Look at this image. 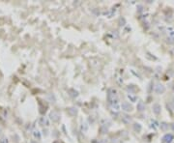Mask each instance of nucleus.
Masks as SVG:
<instances>
[{
    "mask_svg": "<svg viewBox=\"0 0 174 143\" xmlns=\"http://www.w3.org/2000/svg\"><path fill=\"white\" fill-rule=\"evenodd\" d=\"M107 101L109 103V104H113L114 102L118 101L117 98V91L115 89H109L108 90V94H107Z\"/></svg>",
    "mask_w": 174,
    "mask_h": 143,
    "instance_id": "nucleus-1",
    "label": "nucleus"
},
{
    "mask_svg": "<svg viewBox=\"0 0 174 143\" xmlns=\"http://www.w3.org/2000/svg\"><path fill=\"white\" fill-rule=\"evenodd\" d=\"M60 117H61V116H60L59 112H57V111H55V110H53V111H51V112L49 113V119H50L52 122H54V123L59 122Z\"/></svg>",
    "mask_w": 174,
    "mask_h": 143,
    "instance_id": "nucleus-2",
    "label": "nucleus"
},
{
    "mask_svg": "<svg viewBox=\"0 0 174 143\" xmlns=\"http://www.w3.org/2000/svg\"><path fill=\"white\" fill-rule=\"evenodd\" d=\"M121 108L122 110H124L125 112H131L133 110V105L130 104L128 102H123L121 104Z\"/></svg>",
    "mask_w": 174,
    "mask_h": 143,
    "instance_id": "nucleus-3",
    "label": "nucleus"
},
{
    "mask_svg": "<svg viewBox=\"0 0 174 143\" xmlns=\"http://www.w3.org/2000/svg\"><path fill=\"white\" fill-rule=\"evenodd\" d=\"M155 92L159 95L161 94H163L165 92V87L162 85V84H157L156 87H155Z\"/></svg>",
    "mask_w": 174,
    "mask_h": 143,
    "instance_id": "nucleus-4",
    "label": "nucleus"
},
{
    "mask_svg": "<svg viewBox=\"0 0 174 143\" xmlns=\"http://www.w3.org/2000/svg\"><path fill=\"white\" fill-rule=\"evenodd\" d=\"M152 110H153V112H154L156 115H159V114L161 113V104H154L153 106H152Z\"/></svg>",
    "mask_w": 174,
    "mask_h": 143,
    "instance_id": "nucleus-5",
    "label": "nucleus"
},
{
    "mask_svg": "<svg viewBox=\"0 0 174 143\" xmlns=\"http://www.w3.org/2000/svg\"><path fill=\"white\" fill-rule=\"evenodd\" d=\"M173 138H174L173 134H171V133H166V134L162 137V140H163L164 143H171L172 140H173Z\"/></svg>",
    "mask_w": 174,
    "mask_h": 143,
    "instance_id": "nucleus-6",
    "label": "nucleus"
},
{
    "mask_svg": "<svg viewBox=\"0 0 174 143\" xmlns=\"http://www.w3.org/2000/svg\"><path fill=\"white\" fill-rule=\"evenodd\" d=\"M67 111H68V113H69V115H71V116H75L76 114H77V112H78V110H77V108L76 107H69L68 109H67Z\"/></svg>",
    "mask_w": 174,
    "mask_h": 143,
    "instance_id": "nucleus-7",
    "label": "nucleus"
},
{
    "mask_svg": "<svg viewBox=\"0 0 174 143\" xmlns=\"http://www.w3.org/2000/svg\"><path fill=\"white\" fill-rule=\"evenodd\" d=\"M122 122H123L125 125L130 124V123L132 122V118H131V116H129V115H127V114H124V115L122 116Z\"/></svg>",
    "mask_w": 174,
    "mask_h": 143,
    "instance_id": "nucleus-8",
    "label": "nucleus"
},
{
    "mask_svg": "<svg viewBox=\"0 0 174 143\" xmlns=\"http://www.w3.org/2000/svg\"><path fill=\"white\" fill-rule=\"evenodd\" d=\"M136 108H137V110L138 111H140V112H142V111H144L145 110V104H143V102H138L137 103V105H136Z\"/></svg>",
    "mask_w": 174,
    "mask_h": 143,
    "instance_id": "nucleus-9",
    "label": "nucleus"
},
{
    "mask_svg": "<svg viewBox=\"0 0 174 143\" xmlns=\"http://www.w3.org/2000/svg\"><path fill=\"white\" fill-rule=\"evenodd\" d=\"M133 127H134V130L136 132H139V131H141V130H142V127H141V125H140L139 123H134V124L133 125Z\"/></svg>",
    "mask_w": 174,
    "mask_h": 143,
    "instance_id": "nucleus-10",
    "label": "nucleus"
},
{
    "mask_svg": "<svg viewBox=\"0 0 174 143\" xmlns=\"http://www.w3.org/2000/svg\"><path fill=\"white\" fill-rule=\"evenodd\" d=\"M41 125H43V126H49V121H48V119L46 118V117L41 118Z\"/></svg>",
    "mask_w": 174,
    "mask_h": 143,
    "instance_id": "nucleus-11",
    "label": "nucleus"
},
{
    "mask_svg": "<svg viewBox=\"0 0 174 143\" xmlns=\"http://www.w3.org/2000/svg\"><path fill=\"white\" fill-rule=\"evenodd\" d=\"M127 97H128V99L131 101V102H133V103H135L136 102V97L135 96H134V95H132V94H128L127 95Z\"/></svg>",
    "mask_w": 174,
    "mask_h": 143,
    "instance_id": "nucleus-12",
    "label": "nucleus"
},
{
    "mask_svg": "<svg viewBox=\"0 0 174 143\" xmlns=\"http://www.w3.org/2000/svg\"><path fill=\"white\" fill-rule=\"evenodd\" d=\"M161 130H163V131H165L167 129H168V125L166 124V123H161Z\"/></svg>",
    "mask_w": 174,
    "mask_h": 143,
    "instance_id": "nucleus-13",
    "label": "nucleus"
},
{
    "mask_svg": "<svg viewBox=\"0 0 174 143\" xmlns=\"http://www.w3.org/2000/svg\"><path fill=\"white\" fill-rule=\"evenodd\" d=\"M33 135H34V137H35V138H37L38 140H40V139H41V134H40V132H39L38 130H34Z\"/></svg>",
    "mask_w": 174,
    "mask_h": 143,
    "instance_id": "nucleus-14",
    "label": "nucleus"
},
{
    "mask_svg": "<svg viewBox=\"0 0 174 143\" xmlns=\"http://www.w3.org/2000/svg\"><path fill=\"white\" fill-rule=\"evenodd\" d=\"M81 130H83V132H86L87 130H88V125H87L86 123H83L82 126H81Z\"/></svg>",
    "mask_w": 174,
    "mask_h": 143,
    "instance_id": "nucleus-15",
    "label": "nucleus"
},
{
    "mask_svg": "<svg viewBox=\"0 0 174 143\" xmlns=\"http://www.w3.org/2000/svg\"><path fill=\"white\" fill-rule=\"evenodd\" d=\"M0 143H9V141L5 136H2L1 138H0Z\"/></svg>",
    "mask_w": 174,
    "mask_h": 143,
    "instance_id": "nucleus-16",
    "label": "nucleus"
},
{
    "mask_svg": "<svg viewBox=\"0 0 174 143\" xmlns=\"http://www.w3.org/2000/svg\"><path fill=\"white\" fill-rule=\"evenodd\" d=\"M171 129H172V130L174 131V123H173V124H171Z\"/></svg>",
    "mask_w": 174,
    "mask_h": 143,
    "instance_id": "nucleus-17",
    "label": "nucleus"
}]
</instances>
